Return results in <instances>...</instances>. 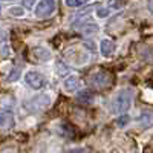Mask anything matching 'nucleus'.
<instances>
[{
	"label": "nucleus",
	"instance_id": "obj_1",
	"mask_svg": "<svg viewBox=\"0 0 153 153\" xmlns=\"http://www.w3.org/2000/svg\"><path fill=\"white\" fill-rule=\"evenodd\" d=\"M133 101V92L130 89H123V91L115 97V100L112 101V112L113 113H124L129 110L130 104Z\"/></svg>",
	"mask_w": 153,
	"mask_h": 153
},
{
	"label": "nucleus",
	"instance_id": "obj_2",
	"mask_svg": "<svg viewBox=\"0 0 153 153\" xmlns=\"http://www.w3.org/2000/svg\"><path fill=\"white\" fill-rule=\"evenodd\" d=\"M57 9V2L55 0H40L38 5L35 6V16L38 19L49 17L51 14H54Z\"/></svg>",
	"mask_w": 153,
	"mask_h": 153
},
{
	"label": "nucleus",
	"instance_id": "obj_3",
	"mask_svg": "<svg viewBox=\"0 0 153 153\" xmlns=\"http://www.w3.org/2000/svg\"><path fill=\"white\" fill-rule=\"evenodd\" d=\"M110 83H112V76H110V74H107L104 71L95 72L91 76V84L97 89H104V87L110 86Z\"/></svg>",
	"mask_w": 153,
	"mask_h": 153
},
{
	"label": "nucleus",
	"instance_id": "obj_4",
	"mask_svg": "<svg viewBox=\"0 0 153 153\" xmlns=\"http://www.w3.org/2000/svg\"><path fill=\"white\" fill-rule=\"evenodd\" d=\"M49 103H51L49 97H46V95H38V97H34L31 101H28L26 107H28L31 112H42L43 109L48 107Z\"/></svg>",
	"mask_w": 153,
	"mask_h": 153
},
{
	"label": "nucleus",
	"instance_id": "obj_5",
	"mask_svg": "<svg viewBox=\"0 0 153 153\" xmlns=\"http://www.w3.org/2000/svg\"><path fill=\"white\" fill-rule=\"evenodd\" d=\"M25 81H26L32 89H37L38 91V89H42L45 86V76L42 74L35 72V71H31V72L26 74V76H25Z\"/></svg>",
	"mask_w": 153,
	"mask_h": 153
},
{
	"label": "nucleus",
	"instance_id": "obj_6",
	"mask_svg": "<svg viewBox=\"0 0 153 153\" xmlns=\"http://www.w3.org/2000/svg\"><path fill=\"white\" fill-rule=\"evenodd\" d=\"M14 126V117L9 110H0V127L3 129H11Z\"/></svg>",
	"mask_w": 153,
	"mask_h": 153
},
{
	"label": "nucleus",
	"instance_id": "obj_7",
	"mask_svg": "<svg viewBox=\"0 0 153 153\" xmlns=\"http://www.w3.org/2000/svg\"><path fill=\"white\" fill-rule=\"evenodd\" d=\"M100 51H101V54H103L104 57H110L115 52V43L112 40L104 38V40L101 42V45H100Z\"/></svg>",
	"mask_w": 153,
	"mask_h": 153
},
{
	"label": "nucleus",
	"instance_id": "obj_8",
	"mask_svg": "<svg viewBox=\"0 0 153 153\" xmlns=\"http://www.w3.org/2000/svg\"><path fill=\"white\" fill-rule=\"evenodd\" d=\"M139 124L144 129H150L153 127V110H146L141 113V118H139Z\"/></svg>",
	"mask_w": 153,
	"mask_h": 153
},
{
	"label": "nucleus",
	"instance_id": "obj_9",
	"mask_svg": "<svg viewBox=\"0 0 153 153\" xmlns=\"http://www.w3.org/2000/svg\"><path fill=\"white\" fill-rule=\"evenodd\" d=\"M94 94L91 91H80L78 95H76V100L80 101L81 104H92L94 103Z\"/></svg>",
	"mask_w": 153,
	"mask_h": 153
},
{
	"label": "nucleus",
	"instance_id": "obj_10",
	"mask_svg": "<svg viewBox=\"0 0 153 153\" xmlns=\"http://www.w3.org/2000/svg\"><path fill=\"white\" fill-rule=\"evenodd\" d=\"M78 84H80V81L76 76H68L65 80V89L69 92H75L76 89H78Z\"/></svg>",
	"mask_w": 153,
	"mask_h": 153
},
{
	"label": "nucleus",
	"instance_id": "obj_11",
	"mask_svg": "<svg viewBox=\"0 0 153 153\" xmlns=\"http://www.w3.org/2000/svg\"><path fill=\"white\" fill-rule=\"evenodd\" d=\"M34 54H35V57L38 60H42V61H48L51 58V52L45 48H34Z\"/></svg>",
	"mask_w": 153,
	"mask_h": 153
},
{
	"label": "nucleus",
	"instance_id": "obj_12",
	"mask_svg": "<svg viewBox=\"0 0 153 153\" xmlns=\"http://www.w3.org/2000/svg\"><path fill=\"white\" fill-rule=\"evenodd\" d=\"M57 74H58L60 76H63V75H68V74H69V68L65 65V63L58 61V63H57Z\"/></svg>",
	"mask_w": 153,
	"mask_h": 153
},
{
	"label": "nucleus",
	"instance_id": "obj_13",
	"mask_svg": "<svg viewBox=\"0 0 153 153\" xmlns=\"http://www.w3.org/2000/svg\"><path fill=\"white\" fill-rule=\"evenodd\" d=\"M89 0H66V5L71 6V8H78V6H83L84 3H87Z\"/></svg>",
	"mask_w": 153,
	"mask_h": 153
},
{
	"label": "nucleus",
	"instance_id": "obj_14",
	"mask_svg": "<svg viewBox=\"0 0 153 153\" xmlns=\"http://www.w3.org/2000/svg\"><path fill=\"white\" fill-rule=\"evenodd\" d=\"M129 121H130L129 115H121V117H118V120H117L118 126H126V124L129 123Z\"/></svg>",
	"mask_w": 153,
	"mask_h": 153
},
{
	"label": "nucleus",
	"instance_id": "obj_15",
	"mask_svg": "<svg viewBox=\"0 0 153 153\" xmlns=\"http://www.w3.org/2000/svg\"><path fill=\"white\" fill-rule=\"evenodd\" d=\"M19 74H20V69H19V68H16V72L12 71V72H11V75L8 76V80H9V81H16V78L19 76Z\"/></svg>",
	"mask_w": 153,
	"mask_h": 153
},
{
	"label": "nucleus",
	"instance_id": "obj_16",
	"mask_svg": "<svg viewBox=\"0 0 153 153\" xmlns=\"http://www.w3.org/2000/svg\"><path fill=\"white\" fill-rule=\"evenodd\" d=\"M109 5H110L112 8H115V9L121 8V2H120V0H109Z\"/></svg>",
	"mask_w": 153,
	"mask_h": 153
},
{
	"label": "nucleus",
	"instance_id": "obj_17",
	"mask_svg": "<svg viewBox=\"0 0 153 153\" xmlns=\"http://www.w3.org/2000/svg\"><path fill=\"white\" fill-rule=\"evenodd\" d=\"M63 153H86L84 149H69L66 152H63Z\"/></svg>",
	"mask_w": 153,
	"mask_h": 153
},
{
	"label": "nucleus",
	"instance_id": "obj_18",
	"mask_svg": "<svg viewBox=\"0 0 153 153\" xmlns=\"http://www.w3.org/2000/svg\"><path fill=\"white\" fill-rule=\"evenodd\" d=\"M23 2H25V6H26V8L29 9V8H32V6H34L35 0H23Z\"/></svg>",
	"mask_w": 153,
	"mask_h": 153
},
{
	"label": "nucleus",
	"instance_id": "obj_19",
	"mask_svg": "<svg viewBox=\"0 0 153 153\" xmlns=\"http://www.w3.org/2000/svg\"><path fill=\"white\" fill-rule=\"evenodd\" d=\"M97 14H98L100 17H106V16L109 14V11H107V9H98V12H97Z\"/></svg>",
	"mask_w": 153,
	"mask_h": 153
},
{
	"label": "nucleus",
	"instance_id": "obj_20",
	"mask_svg": "<svg viewBox=\"0 0 153 153\" xmlns=\"http://www.w3.org/2000/svg\"><path fill=\"white\" fill-rule=\"evenodd\" d=\"M147 9L150 12H153V0H149V2H147Z\"/></svg>",
	"mask_w": 153,
	"mask_h": 153
},
{
	"label": "nucleus",
	"instance_id": "obj_21",
	"mask_svg": "<svg viewBox=\"0 0 153 153\" xmlns=\"http://www.w3.org/2000/svg\"><path fill=\"white\" fill-rule=\"evenodd\" d=\"M0 11H2V6H0Z\"/></svg>",
	"mask_w": 153,
	"mask_h": 153
}]
</instances>
